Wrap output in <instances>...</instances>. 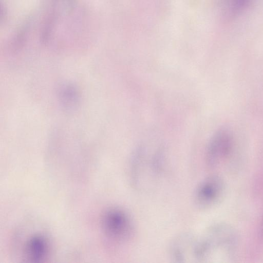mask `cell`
I'll return each mask as SVG.
<instances>
[{
	"mask_svg": "<svg viewBox=\"0 0 263 263\" xmlns=\"http://www.w3.org/2000/svg\"><path fill=\"white\" fill-rule=\"evenodd\" d=\"M165 156L161 144L142 143L135 148L130 163V181L135 189L145 191L153 187L163 172Z\"/></svg>",
	"mask_w": 263,
	"mask_h": 263,
	"instance_id": "obj_1",
	"label": "cell"
},
{
	"mask_svg": "<svg viewBox=\"0 0 263 263\" xmlns=\"http://www.w3.org/2000/svg\"><path fill=\"white\" fill-rule=\"evenodd\" d=\"M103 228L109 237L122 242L129 240L135 231L134 221L130 215L119 208H111L105 213Z\"/></svg>",
	"mask_w": 263,
	"mask_h": 263,
	"instance_id": "obj_2",
	"label": "cell"
},
{
	"mask_svg": "<svg viewBox=\"0 0 263 263\" xmlns=\"http://www.w3.org/2000/svg\"><path fill=\"white\" fill-rule=\"evenodd\" d=\"M224 185L218 176H211L204 179L196 186L193 196V201L198 210H207L215 205L222 197Z\"/></svg>",
	"mask_w": 263,
	"mask_h": 263,
	"instance_id": "obj_3",
	"label": "cell"
},
{
	"mask_svg": "<svg viewBox=\"0 0 263 263\" xmlns=\"http://www.w3.org/2000/svg\"><path fill=\"white\" fill-rule=\"evenodd\" d=\"M233 137L226 129L217 130L212 137L208 145L205 160L210 168L220 165L229 156L233 147Z\"/></svg>",
	"mask_w": 263,
	"mask_h": 263,
	"instance_id": "obj_4",
	"label": "cell"
},
{
	"mask_svg": "<svg viewBox=\"0 0 263 263\" xmlns=\"http://www.w3.org/2000/svg\"><path fill=\"white\" fill-rule=\"evenodd\" d=\"M197 236L190 232L182 233L175 236L169 247L171 258L177 263L196 262Z\"/></svg>",
	"mask_w": 263,
	"mask_h": 263,
	"instance_id": "obj_5",
	"label": "cell"
},
{
	"mask_svg": "<svg viewBox=\"0 0 263 263\" xmlns=\"http://www.w3.org/2000/svg\"><path fill=\"white\" fill-rule=\"evenodd\" d=\"M27 252L31 259L38 261L43 259L48 251L47 242L41 236H34L29 241Z\"/></svg>",
	"mask_w": 263,
	"mask_h": 263,
	"instance_id": "obj_6",
	"label": "cell"
}]
</instances>
